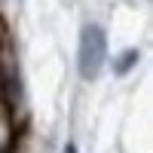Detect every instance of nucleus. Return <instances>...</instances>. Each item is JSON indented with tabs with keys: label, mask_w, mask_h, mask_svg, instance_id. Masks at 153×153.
Listing matches in <instances>:
<instances>
[{
	"label": "nucleus",
	"mask_w": 153,
	"mask_h": 153,
	"mask_svg": "<svg viewBox=\"0 0 153 153\" xmlns=\"http://www.w3.org/2000/svg\"><path fill=\"white\" fill-rule=\"evenodd\" d=\"M107 58V37L98 25H86L80 34V52H76V68L83 80H95Z\"/></svg>",
	"instance_id": "nucleus-1"
},
{
	"label": "nucleus",
	"mask_w": 153,
	"mask_h": 153,
	"mask_svg": "<svg viewBox=\"0 0 153 153\" xmlns=\"http://www.w3.org/2000/svg\"><path fill=\"white\" fill-rule=\"evenodd\" d=\"M138 58H141V52H138V49H129V52H123L117 61H113V74H129L135 65H138Z\"/></svg>",
	"instance_id": "nucleus-2"
}]
</instances>
